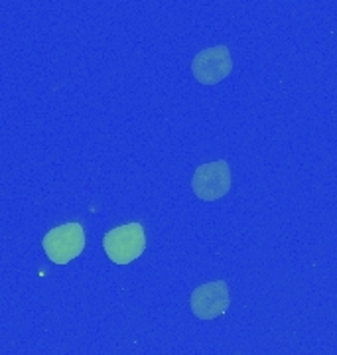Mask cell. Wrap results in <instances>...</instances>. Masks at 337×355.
I'll use <instances>...</instances> for the list:
<instances>
[{
  "mask_svg": "<svg viewBox=\"0 0 337 355\" xmlns=\"http://www.w3.org/2000/svg\"><path fill=\"white\" fill-rule=\"evenodd\" d=\"M103 249L114 265H128L137 261L146 249V235L142 223H126L111 229L103 237Z\"/></svg>",
  "mask_w": 337,
  "mask_h": 355,
  "instance_id": "cell-1",
  "label": "cell"
},
{
  "mask_svg": "<svg viewBox=\"0 0 337 355\" xmlns=\"http://www.w3.org/2000/svg\"><path fill=\"white\" fill-rule=\"evenodd\" d=\"M44 251L53 265H67L85 249V229L81 223L71 221L50 229L44 237Z\"/></svg>",
  "mask_w": 337,
  "mask_h": 355,
  "instance_id": "cell-2",
  "label": "cell"
},
{
  "mask_svg": "<svg viewBox=\"0 0 337 355\" xmlns=\"http://www.w3.org/2000/svg\"><path fill=\"white\" fill-rule=\"evenodd\" d=\"M191 190L203 202H215L231 190V168L225 160L205 162L196 168Z\"/></svg>",
  "mask_w": 337,
  "mask_h": 355,
  "instance_id": "cell-3",
  "label": "cell"
},
{
  "mask_svg": "<svg viewBox=\"0 0 337 355\" xmlns=\"http://www.w3.org/2000/svg\"><path fill=\"white\" fill-rule=\"evenodd\" d=\"M231 304L229 286L225 280H213L193 288L189 296V308L200 320H213L223 316Z\"/></svg>",
  "mask_w": 337,
  "mask_h": 355,
  "instance_id": "cell-4",
  "label": "cell"
},
{
  "mask_svg": "<svg viewBox=\"0 0 337 355\" xmlns=\"http://www.w3.org/2000/svg\"><path fill=\"white\" fill-rule=\"evenodd\" d=\"M233 71V58L227 46L201 50L191 62V73L203 85H215Z\"/></svg>",
  "mask_w": 337,
  "mask_h": 355,
  "instance_id": "cell-5",
  "label": "cell"
}]
</instances>
